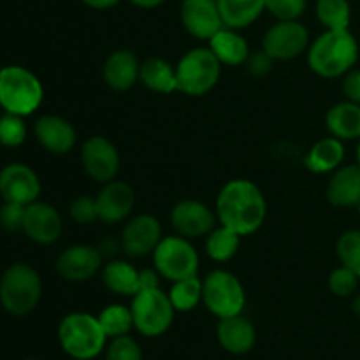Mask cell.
I'll return each mask as SVG.
<instances>
[{"label":"cell","mask_w":360,"mask_h":360,"mask_svg":"<svg viewBox=\"0 0 360 360\" xmlns=\"http://www.w3.org/2000/svg\"><path fill=\"white\" fill-rule=\"evenodd\" d=\"M266 214V199L259 186L248 179H232L218 193V220L239 236H250L259 231Z\"/></svg>","instance_id":"6da1fadb"},{"label":"cell","mask_w":360,"mask_h":360,"mask_svg":"<svg viewBox=\"0 0 360 360\" xmlns=\"http://www.w3.org/2000/svg\"><path fill=\"white\" fill-rule=\"evenodd\" d=\"M359 44L348 30H327L308 49V63L315 74L327 79L345 76L357 63Z\"/></svg>","instance_id":"7a4b0ae2"},{"label":"cell","mask_w":360,"mask_h":360,"mask_svg":"<svg viewBox=\"0 0 360 360\" xmlns=\"http://www.w3.org/2000/svg\"><path fill=\"white\" fill-rule=\"evenodd\" d=\"M105 336L97 316L88 313H70L58 326V341L69 357L91 360L105 348Z\"/></svg>","instance_id":"3957f363"},{"label":"cell","mask_w":360,"mask_h":360,"mask_svg":"<svg viewBox=\"0 0 360 360\" xmlns=\"http://www.w3.org/2000/svg\"><path fill=\"white\" fill-rule=\"evenodd\" d=\"M44 91L34 72L20 65L0 69V105L18 116L32 115L41 105Z\"/></svg>","instance_id":"277c9868"},{"label":"cell","mask_w":360,"mask_h":360,"mask_svg":"<svg viewBox=\"0 0 360 360\" xmlns=\"http://www.w3.org/2000/svg\"><path fill=\"white\" fill-rule=\"evenodd\" d=\"M41 276L27 264H13L0 280V302L14 316H25L34 311L41 301Z\"/></svg>","instance_id":"5b68a950"},{"label":"cell","mask_w":360,"mask_h":360,"mask_svg":"<svg viewBox=\"0 0 360 360\" xmlns=\"http://www.w3.org/2000/svg\"><path fill=\"white\" fill-rule=\"evenodd\" d=\"M220 60L210 48L190 49L176 65L178 90L192 97H200L213 90L220 79Z\"/></svg>","instance_id":"8992f818"},{"label":"cell","mask_w":360,"mask_h":360,"mask_svg":"<svg viewBox=\"0 0 360 360\" xmlns=\"http://www.w3.org/2000/svg\"><path fill=\"white\" fill-rule=\"evenodd\" d=\"M134 327L146 338H157L167 333L174 320V306L169 294L157 288L139 290L130 304Z\"/></svg>","instance_id":"52a82bcc"},{"label":"cell","mask_w":360,"mask_h":360,"mask_svg":"<svg viewBox=\"0 0 360 360\" xmlns=\"http://www.w3.org/2000/svg\"><path fill=\"white\" fill-rule=\"evenodd\" d=\"M155 269L162 278L169 281L186 280L197 276L199 271V253L192 243L183 236H167L162 238L153 252Z\"/></svg>","instance_id":"ba28073f"},{"label":"cell","mask_w":360,"mask_h":360,"mask_svg":"<svg viewBox=\"0 0 360 360\" xmlns=\"http://www.w3.org/2000/svg\"><path fill=\"white\" fill-rule=\"evenodd\" d=\"M202 302L218 319L241 315L246 304L245 288L234 274L217 269L202 280Z\"/></svg>","instance_id":"9c48e42d"},{"label":"cell","mask_w":360,"mask_h":360,"mask_svg":"<svg viewBox=\"0 0 360 360\" xmlns=\"http://www.w3.org/2000/svg\"><path fill=\"white\" fill-rule=\"evenodd\" d=\"M309 42V34L302 23L294 21H278L264 35L262 48L274 60L297 58L306 51Z\"/></svg>","instance_id":"30bf717a"},{"label":"cell","mask_w":360,"mask_h":360,"mask_svg":"<svg viewBox=\"0 0 360 360\" xmlns=\"http://www.w3.org/2000/svg\"><path fill=\"white\" fill-rule=\"evenodd\" d=\"M81 160L86 174L97 183H109L120 171V153L115 144L102 136H94L84 141Z\"/></svg>","instance_id":"8fae6325"},{"label":"cell","mask_w":360,"mask_h":360,"mask_svg":"<svg viewBox=\"0 0 360 360\" xmlns=\"http://www.w3.org/2000/svg\"><path fill=\"white\" fill-rule=\"evenodd\" d=\"M41 193L37 174L25 164H9L0 171V195L4 202L28 204L35 202Z\"/></svg>","instance_id":"7c38bea8"},{"label":"cell","mask_w":360,"mask_h":360,"mask_svg":"<svg viewBox=\"0 0 360 360\" xmlns=\"http://www.w3.org/2000/svg\"><path fill=\"white\" fill-rule=\"evenodd\" d=\"M102 266V257L97 246L74 245L60 253L56 260V273L65 281L81 283L97 274Z\"/></svg>","instance_id":"4fadbf2b"},{"label":"cell","mask_w":360,"mask_h":360,"mask_svg":"<svg viewBox=\"0 0 360 360\" xmlns=\"http://www.w3.org/2000/svg\"><path fill=\"white\" fill-rule=\"evenodd\" d=\"M162 241V225L151 214L134 217L122 232V248L129 257H146Z\"/></svg>","instance_id":"5bb4252c"},{"label":"cell","mask_w":360,"mask_h":360,"mask_svg":"<svg viewBox=\"0 0 360 360\" xmlns=\"http://www.w3.org/2000/svg\"><path fill=\"white\" fill-rule=\"evenodd\" d=\"M214 214L200 200H179L171 211V224L179 236L186 239L202 238L214 229Z\"/></svg>","instance_id":"9a60e30c"},{"label":"cell","mask_w":360,"mask_h":360,"mask_svg":"<svg viewBox=\"0 0 360 360\" xmlns=\"http://www.w3.org/2000/svg\"><path fill=\"white\" fill-rule=\"evenodd\" d=\"M181 21L190 35L210 41L225 27L217 0H183Z\"/></svg>","instance_id":"2e32d148"},{"label":"cell","mask_w":360,"mask_h":360,"mask_svg":"<svg viewBox=\"0 0 360 360\" xmlns=\"http://www.w3.org/2000/svg\"><path fill=\"white\" fill-rule=\"evenodd\" d=\"M21 231L39 245H51L62 234V218L53 206L35 200L25 207Z\"/></svg>","instance_id":"e0dca14e"},{"label":"cell","mask_w":360,"mask_h":360,"mask_svg":"<svg viewBox=\"0 0 360 360\" xmlns=\"http://www.w3.org/2000/svg\"><path fill=\"white\" fill-rule=\"evenodd\" d=\"M134 204H136V193L132 186L115 179L104 183L97 195L98 220L108 225L118 224L129 217L130 211L134 210Z\"/></svg>","instance_id":"ac0fdd59"},{"label":"cell","mask_w":360,"mask_h":360,"mask_svg":"<svg viewBox=\"0 0 360 360\" xmlns=\"http://www.w3.org/2000/svg\"><path fill=\"white\" fill-rule=\"evenodd\" d=\"M35 137L48 151L55 155L69 153L76 144V130L72 123L56 115H46L35 122Z\"/></svg>","instance_id":"d6986e66"},{"label":"cell","mask_w":360,"mask_h":360,"mask_svg":"<svg viewBox=\"0 0 360 360\" xmlns=\"http://www.w3.org/2000/svg\"><path fill=\"white\" fill-rule=\"evenodd\" d=\"M217 338L220 347L232 355H245L255 347V327L243 315L220 319L217 327Z\"/></svg>","instance_id":"ffe728a7"},{"label":"cell","mask_w":360,"mask_h":360,"mask_svg":"<svg viewBox=\"0 0 360 360\" xmlns=\"http://www.w3.org/2000/svg\"><path fill=\"white\" fill-rule=\"evenodd\" d=\"M141 63L137 62V56L130 49H118L111 53L104 63V81L112 90H129L139 79Z\"/></svg>","instance_id":"44dd1931"},{"label":"cell","mask_w":360,"mask_h":360,"mask_svg":"<svg viewBox=\"0 0 360 360\" xmlns=\"http://www.w3.org/2000/svg\"><path fill=\"white\" fill-rule=\"evenodd\" d=\"M327 199L338 207H352L360 202V165H343L334 171L327 185Z\"/></svg>","instance_id":"7402d4cb"},{"label":"cell","mask_w":360,"mask_h":360,"mask_svg":"<svg viewBox=\"0 0 360 360\" xmlns=\"http://www.w3.org/2000/svg\"><path fill=\"white\" fill-rule=\"evenodd\" d=\"M210 49L224 65H241L250 56V46L234 28L224 27L210 39Z\"/></svg>","instance_id":"603a6c76"},{"label":"cell","mask_w":360,"mask_h":360,"mask_svg":"<svg viewBox=\"0 0 360 360\" xmlns=\"http://www.w3.org/2000/svg\"><path fill=\"white\" fill-rule=\"evenodd\" d=\"M330 136L341 141L360 139V104L357 102H340L333 105L326 116Z\"/></svg>","instance_id":"cb8c5ba5"},{"label":"cell","mask_w":360,"mask_h":360,"mask_svg":"<svg viewBox=\"0 0 360 360\" xmlns=\"http://www.w3.org/2000/svg\"><path fill=\"white\" fill-rule=\"evenodd\" d=\"M345 160V146L343 141L338 137H326L319 143L313 144L306 157V167L316 174H326V172H334L341 167Z\"/></svg>","instance_id":"d4e9b609"},{"label":"cell","mask_w":360,"mask_h":360,"mask_svg":"<svg viewBox=\"0 0 360 360\" xmlns=\"http://www.w3.org/2000/svg\"><path fill=\"white\" fill-rule=\"evenodd\" d=\"M139 79L148 90L157 94H172L178 90V74L176 67L164 58H148L141 63Z\"/></svg>","instance_id":"484cf974"},{"label":"cell","mask_w":360,"mask_h":360,"mask_svg":"<svg viewBox=\"0 0 360 360\" xmlns=\"http://www.w3.org/2000/svg\"><path fill=\"white\" fill-rule=\"evenodd\" d=\"M102 281L111 292L120 295H136L141 290L139 271L125 260H109L102 269Z\"/></svg>","instance_id":"4316f807"},{"label":"cell","mask_w":360,"mask_h":360,"mask_svg":"<svg viewBox=\"0 0 360 360\" xmlns=\"http://www.w3.org/2000/svg\"><path fill=\"white\" fill-rule=\"evenodd\" d=\"M224 25L229 28H245L252 25L266 9V0H217Z\"/></svg>","instance_id":"83f0119b"},{"label":"cell","mask_w":360,"mask_h":360,"mask_svg":"<svg viewBox=\"0 0 360 360\" xmlns=\"http://www.w3.org/2000/svg\"><path fill=\"white\" fill-rule=\"evenodd\" d=\"M239 238L241 236L238 232L225 227V225H221L220 229H213L206 241L207 255L217 262H227L238 253Z\"/></svg>","instance_id":"f1b7e54d"},{"label":"cell","mask_w":360,"mask_h":360,"mask_svg":"<svg viewBox=\"0 0 360 360\" xmlns=\"http://www.w3.org/2000/svg\"><path fill=\"white\" fill-rule=\"evenodd\" d=\"M169 299L176 311H192L202 301V281L197 276L174 281L169 292Z\"/></svg>","instance_id":"f546056e"},{"label":"cell","mask_w":360,"mask_h":360,"mask_svg":"<svg viewBox=\"0 0 360 360\" xmlns=\"http://www.w3.org/2000/svg\"><path fill=\"white\" fill-rule=\"evenodd\" d=\"M108 338H120L127 336L130 329L134 327V319L130 308L123 304H111L101 311L97 316Z\"/></svg>","instance_id":"4dcf8cb0"},{"label":"cell","mask_w":360,"mask_h":360,"mask_svg":"<svg viewBox=\"0 0 360 360\" xmlns=\"http://www.w3.org/2000/svg\"><path fill=\"white\" fill-rule=\"evenodd\" d=\"M316 18L327 30H348L350 4L348 0H319Z\"/></svg>","instance_id":"1f68e13d"},{"label":"cell","mask_w":360,"mask_h":360,"mask_svg":"<svg viewBox=\"0 0 360 360\" xmlns=\"http://www.w3.org/2000/svg\"><path fill=\"white\" fill-rule=\"evenodd\" d=\"M336 253L341 264L360 278V231H348L341 234L336 243Z\"/></svg>","instance_id":"d6a6232c"},{"label":"cell","mask_w":360,"mask_h":360,"mask_svg":"<svg viewBox=\"0 0 360 360\" xmlns=\"http://www.w3.org/2000/svg\"><path fill=\"white\" fill-rule=\"evenodd\" d=\"M25 137H27V127L21 116L6 112L0 118V144L7 148H16L23 144Z\"/></svg>","instance_id":"836d02e7"},{"label":"cell","mask_w":360,"mask_h":360,"mask_svg":"<svg viewBox=\"0 0 360 360\" xmlns=\"http://www.w3.org/2000/svg\"><path fill=\"white\" fill-rule=\"evenodd\" d=\"M105 360H143V350L134 338H112L105 350Z\"/></svg>","instance_id":"e575fe53"},{"label":"cell","mask_w":360,"mask_h":360,"mask_svg":"<svg viewBox=\"0 0 360 360\" xmlns=\"http://www.w3.org/2000/svg\"><path fill=\"white\" fill-rule=\"evenodd\" d=\"M357 285L359 276L345 266L334 269L329 276V288L338 297H350L357 290Z\"/></svg>","instance_id":"d590c367"},{"label":"cell","mask_w":360,"mask_h":360,"mask_svg":"<svg viewBox=\"0 0 360 360\" xmlns=\"http://www.w3.org/2000/svg\"><path fill=\"white\" fill-rule=\"evenodd\" d=\"M266 9L278 21H294L304 13L306 0H266Z\"/></svg>","instance_id":"8d00e7d4"},{"label":"cell","mask_w":360,"mask_h":360,"mask_svg":"<svg viewBox=\"0 0 360 360\" xmlns=\"http://www.w3.org/2000/svg\"><path fill=\"white\" fill-rule=\"evenodd\" d=\"M70 217L76 224L90 225L98 218L97 199L88 195H79L70 204Z\"/></svg>","instance_id":"74e56055"},{"label":"cell","mask_w":360,"mask_h":360,"mask_svg":"<svg viewBox=\"0 0 360 360\" xmlns=\"http://www.w3.org/2000/svg\"><path fill=\"white\" fill-rule=\"evenodd\" d=\"M25 207L27 206H21V204L4 202V206L0 207V227L11 232L23 229Z\"/></svg>","instance_id":"f35d334b"},{"label":"cell","mask_w":360,"mask_h":360,"mask_svg":"<svg viewBox=\"0 0 360 360\" xmlns=\"http://www.w3.org/2000/svg\"><path fill=\"white\" fill-rule=\"evenodd\" d=\"M276 60L266 51V49H257V51L250 53L248 60H246V67H248V72L253 74L257 77L267 76V74L273 70V65Z\"/></svg>","instance_id":"ab89813d"},{"label":"cell","mask_w":360,"mask_h":360,"mask_svg":"<svg viewBox=\"0 0 360 360\" xmlns=\"http://www.w3.org/2000/svg\"><path fill=\"white\" fill-rule=\"evenodd\" d=\"M343 94L347 95L348 101L360 104V69L350 70V72L345 76Z\"/></svg>","instance_id":"60d3db41"},{"label":"cell","mask_w":360,"mask_h":360,"mask_svg":"<svg viewBox=\"0 0 360 360\" xmlns=\"http://www.w3.org/2000/svg\"><path fill=\"white\" fill-rule=\"evenodd\" d=\"M158 276H160V274L153 269L139 271L141 290H144V288H157L158 287Z\"/></svg>","instance_id":"b9f144b4"},{"label":"cell","mask_w":360,"mask_h":360,"mask_svg":"<svg viewBox=\"0 0 360 360\" xmlns=\"http://www.w3.org/2000/svg\"><path fill=\"white\" fill-rule=\"evenodd\" d=\"M97 250H98V253H101L102 259H109V257L116 255V252L120 250V246L115 239H102V241L97 245Z\"/></svg>","instance_id":"7bdbcfd3"},{"label":"cell","mask_w":360,"mask_h":360,"mask_svg":"<svg viewBox=\"0 0 360 360\" xmlns=\"http://www.w3.org/2000/svg\"><path fill=\"white\" fill-rule=\"evenodd\" d=\"M83 4H86L88 7H94V9H109V7L116 6L120 0H81Z\"/></svg>","instance_id":"ee69618b"},{"label":"cell","mask_w":360,"mask_h":360,"mask_svg":"<svg viewBox=\"0 0 360 360\" xmlns=\"http://www.w3.org/2000/svg\"><path fill=\"white\" fill-rule=\"evenodd\" d=\"M134 6L143 7V9H151V7H158L160 4H164V0H129Z\"/></svg>","instance_id":"f6af8a7d"},{"label":"cell","mask_w":360,"mask_h":360,"mask_svg":"<svg viewBox=\"0 0 360 360\" xmlns=\"http://www.w3.org/2000/svg\"><path fill=\"white\" fill-rule=\"evenodd\" d=\"M352 309H354V313L357 316H360V294L355 295L354 302H352Z\"/></svg>","instance_id":"bcb514c9"},{"label":"cell","mask_w":360,"mask_h":360,"mask_svg":"<svg viewBox=\"0 0 360 360\" xmlns=\"http://www.w3.org/2000/svg\"><path fill=\"white\" fill-rule=\"evenodd\" d=\"M357 160H359V162H357V164H359V165H360V139H359V150H357Z\"/></svg>","instance_id":"7dc6e473"},{"label":"cell","mask_w":360,"mask_h":360,"mask_svg":"<svg viewBox=\"0 0 360 360\" xmlns=\"http://www.w3.org/2000/svg\"><path fill=\"white\" fill-rule=\"evenodd\" d=\"M357 211H359V214H360V202L357 204Z\"/></svg>","instance_id":"c3c4849f"},{"label":"cell","mask_w":360,"mask_h":360,"mask_svg":"<svg viewBox=\"0 0 360 360\" xmlns=\"http://www.w3.org/2000/svg\"><path fill=\"white\" fill-rule=\"evenodd\" d=\"M28 360H39V359H28Z\"/></svg>","instance_id":"681fc988"}]
</instances>
